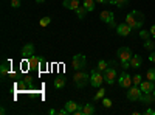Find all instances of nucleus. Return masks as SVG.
<instances>
[{
	"instance_id": "nucleus-30",
	"label": "nucleus",
	"mask_w": 155,
	"mask_h": 115,
	"mask_svg": "<svg viewBox=\"0 0 155 115\" xmlns=\"http://www.w3.org/2000/svg\"><path fill=\"white\" fill-rule=\"evenodd\" d=\"M50 22H51V17H48V16H47V17H42L39 23H41V27H48Z\"/></svg>"
},
{
	"instance_id": "nucleus-6",
	"label": "nucleus",
	"mask_w": 155,
	"mask_h": 115,
	"mask_svg": "<svg viewBox=\"0 0 155 115\" xmlns=\"http://www.w3.org/2000/svg\"><path fill=\"white\" fill-rule=\"evenodd\" d=\"M116 79H118V70H116L115 67H107L104 70V83L112 86Z\"/></svg>"
},
{
	"instance_id": "nucleus-18",
	"label": "nucleus",
	"mask_w": 155,
	"mask_h": 115,
	"mask_svg": "<svg viewBox=\"0 0 155 115\" xmlns=\"http://www.w3.org/2000/svg\"><path fill=\"white\" fill-rule=\"evenodd\" d=\"M82 112H84V115H95V113H96V109H95L93 104L85 103L84 107H82Z\"/></svg>"
},
{
	"instance_id": "nucleus-41",
	"label": "nucleus",
	"mask_w": 155,
	"mask_h": 115,
	"mask_svg": "<svg viewBox=\"0 0 155 115\" xmlns=\"http://www.w3.org/2000/svg\"><path fill=\"white\" fill-rule=\"evenodd\" d=\"M152 93H153V96H155V89H153V92H152Z\"/></svg>"
},
{
	"instance_id": "nucleus-10",
	"label": "nucleus",
	"mask_w": 155,
	"mask_h": 115,
	"mask_svg": "<svg viewBox=\"0 0 155 115\" xmlns=\"http://www.w3.org/2000/svg\"><path fill=\"white\" fill-rule=\"evenodd\" d=\"M130 31H132V27H129L126 22H123V23H120V25H116V34L121 36V37L129 36V34H130Z\"/></svg>"
},
{
	"instance_id": "nucleus-32",
	"label": "nucleus",
	"mask_w": 155,
	"mask_h": 115,
	"mask_svg": "<svg viewBox=\"0 0 155 115\" xmlns=\"http://www.w3.org/2000/svg\"><path fill=\"white\" fill-rule=\"evenodd\" d=\"M102 104H104V107H112V100L104 98V100H102Z\"/></svg>"
},
{
	"instance_id": "nucleus-4",
	"label": "nucleus",
	"mask_w": 155,
	"mask_h": 115,
	"mask_svg": "<svg viewBox=\"0 0 155 115\" xmlns=\"http://www.w3.org/2000/svg\"><path fill=\"white\" fill-rule=\"evenodd\" d=\"M85 64H87V59H85V55H82V53L74 55L73 59H71V67L74 70H84Z\"/></svg>"
},
{
	"instance_id": "nucleus-8",
	"label": "nucleus",
	"mask_w": 155,
	"mask_h": 115,
	"mask_svg": "<svg viewBox=\"0 0 155 115\" xmlns=\"http://www.w3.org/2000/svg\"><path fill=\"white\" fill-rule=\"evenodd\" d=\"M127 100L129 101H140L141 100V96H143V92H141V89H140V86H130L129 87V92H127Z\"/></svg>"
},
{
	"instance_id": "nucleus-24",
	"label": "nucleus",
	"mask_w": 155,
	"mask_h": 115,
	"mask_svg": "<svg viewBox=\"0 0 155 115\" xmlns=\"http://www.w3.org/2000/svg\"><path fill=\"white\" fill-rule=\"evenodd\" d=\"M8 72H9V62L8 61H3L2 62V67H0V73H2V76H5Z\"/></svg>"
},
{
	"instance_id": "nucleus-34",
	"label": "nucleus",
	"mask_w": 155,
	"mask_h": 115,
	"mask_svg": "<svg viewBox=\"0 0 155 115\" xmlns=\"http://www.w3.org/2000/svg\"><path fill=\"white\" fill-rule=\"evenodd\" d=\"M143 113H144V115H155V110H153V109H146Z\"/></svg>"
},
{
	"instance_id": "nucleus-22",
	"label": "nucleus",
	"mask_w": 155,
	"mask_h": 115,
	"mask_svg": "<svg viewBox=\"0 0 155 115\" xmlns=\"http://www.w3.org/2000/svg\"><path fill=\"white\" fill-rule=\"evenodd\" d=\"M143 47H144L146 50H149V52H153V50H155V42L150 41V39H146L144 44H143Z\"/></svg>"
},
{
	"instance_id": "nucleus-31",
	"label": "nucleus",
	"mask_w": 155,
	"mask_h": 115,
	"mask_svg": "<svg viewBox=\"0 0 155 115\" xmlns=\"http://www.w3.org/2000/svg\"><path fill=\"white\" fill-rule=\"evenodd\" d=\"M9 2H11V6L12 8H19L20 3H22V0H9Z\"/></svg>"
},
{
	"instance_id": "nucleus-14",
	"label": "nucleus",
	"mask_w": 155,
	"mask_h": 115,
	"mask_svg": "<svg viewBox=\"0 0 155 115\" xmlns=\"http://www.w3.org/2000/svg\"><path fill=\"white\" fill-rule=\"evenodd\" d=\"M44 62H45L44 58H37V56H34V55H33L31 58H28V66L33 67V69H34V67H41Z\"/></svg>"
},
{
	"instance_id": "nucleus-33",
	"label": "nucleus",
	"mask_w": 155,
	"mask_h": 115,
	"mask_svg": "<svg viewBox=\"0 0 155 115\" xmlns=\"http://www.w3.org/2000/svg\"><path fill=\"white\" fill-rule=\"evenodd\" d=\"M121 67H123L124 70H127V69H130V62H121Z\"/></svg>"
},
{
	"instance_id": "nucleus-17",
	"label": "nucleus",
	"mask_w": 155,
	"mask_h": 115,
	"mask_svg": "<svg viewBox=\"0 0 155 115\" xmlns=\"http://www.w3.org/2000/svg\"><path fill=\"white\" fill-rule=\"evenodd\" d=\"M140 101L143 104H152L155 101V96H153V93H143V96H141Z\"/></svg>"
},
{
	"instance_id": "nucleus-11",
	"label": "nucleus",
	"mask_w": 155,
	"mask_h": 115,
	"mask_svg": "<svg viewBox=\"0 0 155 115\" xmlns=\"http://www.w3.org/2000/svg\"><path fill=\"white\" fill-rule=\"evenodd\" d=\"M140 89H141V92L143 93H152L153 92V89H155V81H143L140 84Z\"/></svg>"
},
{
	"instance_id": "nucleus-20",
	"label": "nucleus",
	"mask_w": 155,
	"mask_h": 115,
	"mask_svg": "<svg viewBox=\"0 0 155 115\" xmlns=\"http://www.w3.org/2000/svg\"><path fill=\"white\" fill-rule=\"evenodd\" d=\"M88 12L90 11H93L95 9V6H96V0H84V5H82Z\"/></svg>"
},
{
	"instance_id": "nucleus-37",
	"label": "nucleus",
	"mask_w": 155,
	"mask_h": 115,
	"mask_svg": "<svg viewBox=\"0 0 155 115\" xmlns=\"http://www.w3.org/2000/svg\"><path fill=\"white\" fill-rule=\"evenodd\" d=\"M54 113H59V110H54V109L50 110V115H54Z\"/></svg>"
},
{
	"instance_id": "nucleus-3",
	"label": "nucleus",
	"mask_w": 155,
	"mask_h": 115,
	"mask_svg": "<svg viewBox=\"0 0 155 115\" xmlns=\"http://www.w3.org/2000/svg\"><path fill=\"white\" fill-rule=\"evenodd\" d=\"M102 83H104V75L101 73V70H98V69H93L92 72H90V84H92L95 89L98 87H101L102 86Z\"/></svg>"
},
{
	"instance_id": "nucleus-1",
	"label": "nucleus",
	"mask_w": 155,
	"mask_h": 115,
	"mask_svg": "<svg viewBox=\"0 0 155 115\" xmlns=\"http://www.w3.org/2000/svg\"><path fill=\"white\" fill-rule=\"evenodd\" d=\"M129 27H132V30H140L141 27H143V23H144V14L141 11H130L129 14L126 16V20H124Z\"/></svg>"
},
{
	"instance_id": "nucleus-28",
	"label": "nucleus",
	"mask_w": 155,
	"mask_h": 115,
	"mask_svg": "<svg viewBox=\"0 0 155 115\" xmlns=\"http://www.w3.org/2000/svg\"><path fill=\"white\" fill-rule=\"evenodd\" d=\"M146 78H147L149 81H155V69H149V70H147Z\"/></svg>"
},
{
	"instance_id": "nucleus-25",
	"label": "nucleus",
	"mask_w": 155,
	"mask_h": 115,
	"mask_svg": "<svg viewBox=\"0 0 155 115\" xmlns=\"http://www.w3.org/2000/svg\"><path fill=\"white\" fill-rule=\"evenodd\" d=\"M104 95H106V89L99 87V90L96 92V95L93 96V100H95V101H99V100H102V98H104Z\"/></svg>"
},
{
	"instance_id": "nucleus-38",
	"label": "nucleus",
	"mask_w": 155,
	"mask_h": 115,
	"mask_svg": "<svg viewBox=\"0 0 155 115\" xmlns=\"http://www.w3.org/2000/svg\"><path fill=\"white\" fill-rule=\"evenodd\" d=\"M96 3H107V0H96Z\"/></svg>"
},
{
	"instance_id": "nucleus-13",
	"label": "nucleus",
	"mask_w": 155,
	"mask_h": 115,
	"mask_svg": "<svg viewBox=\"0 0 155 115\" xmlns=\"http://www.w3.org/2000/svg\"><path fill=\"white\" fill-rule=\"evenodd\" d=\"M64 8H67V9H71V11H76L78 8H79V0H64L62 2Z\"/></svg>"
},
{
	"instance_id": "nucleus-29",
	"label": "nucleus",
	"mask_w": 155,
	"mask_h": 115,
	"mask_svg": "<svg viewBox=\"0 0 155 115\" xmlns=\"http://www.w3.org/2000/svg\"><path fill=\"white\" fill-rule=\"evenodd\" d=\"M132 81H134V86H140L141 83H143V76H141V75H135L132 78Z\"/></svg>"
},
{
	"instance_id": "nucleus-16",
	"label": "nucleus",
	"mask_w": 155,
	"mask_h": 115,
	"mask_svg": "<svg viewBox=\"0 0 155 115\" xmlns=\"http://www.w3.org/2000/svg\"><path fill=\"white\" fill-rule=\"evenodd\" d=\"M79 107V104L78 103H74V101H67L65 103V106H64V109H65L67 112H68V115H71V113H74V110Z\"/></svg>"
},
{
	"instance_id": "nucleus-26",
	"label": "nucleus",
	"mask_w": 155,
	"mask_h": 115,
	"mask_svg": "<svg viewBox=\"0 0 155 115\" xmlns=\"http://www.w3.org/2000/svg\"><path fill=\"white\" fill-rule=\"evenodd\" d=\"M109 67V62L106 61V59H101L99 62H98V70H101V72H104L106 69Z\"/></svg>"
},
{
	"instance_id": "nucleus-40",
	"label": "nucleus",
	"mask_w": 155,
	"mask_h": 115,
	"mask_svg": "<svg viewBox=\"0 0 155 115\" xmlns=\"http://www.w3.org/2000/svg\"><path fill=\"white\" fill-rule=\"evenodd\" d=\"M37 3H44V2H47V0H36Z\"/></svg>"
},
{
	"instance_id": "nucleus-5",
	"label": "nucleus",
	"mask_w": 155,
	"mask_h": 115,
	"mask_svg": "<svg viewBox=\"0 0 155 115\" xmlns=\"http://www.w3.org/2000/svg\"><path fill=\"white\" fill-rule=\"evenodd\" d=\"M99 19H101L102 22H104V23H107L110 28H116V23H115V14H113L112 11H109V9L101 11Z\"/></svg>"
},
{
	"instance_id": "nucleus-19",
	"label": "nucleus",
	"mask_w": 155,
	"mask_h": 115,
	"mask_svg": "<svg viewBox=\"0 0 155 115\" xmlns=\"http://www.w3.org/2000/svg\"><path fill=\"white\" fill-rule=\"evenodd\" d=\"M107 3H112V5H115L116 8H126L127 5H129V0H107Z\"/></svg>"
},
{
	"instance_id": "nucleus-36",
	"label": "nucleus",
	"mask_w": 155,
	"mask_h": 115,
	"mask_svg": "<svg viewBox=\"0 0 155 115\" xmlns=\"http://www.w3.org/2000/svg\"><path fill=\"white\" fill-rule=\"evenodd\" d=\"M150 34H152V37H155V25H152V27H150Z\"/></svg>"
},
{
	"instance_id": "nucleus-39",
	"label": "nucleus",
	"mask_w": 155,
	"mask_h": 115,
	"mask_svg": "<svg viewBox=\"0 0 155 115\" xmlns=\"http://www.w3.org/2000/svg\"><path fill=\"white\" fill-rule=\"evenodd\" d=\"M0 113H2V115H5V113H6V110H5V107H2V109H0Z\"/></svg>"
},
{
	"instance_id": "nucleus-21",
	"label": "nucleus",
	"mask_w": 155,
	"mask_h": 115,
	"mask_svg": "<svg viewBox=\"0 0 155 115\" xmlns=\"http://www.w3.org/2000/svg\"><path fill=\"white\" fill-rule=\"evenodd\" d=\"M64 86H65V78H64V76H58V78L54 79V87L56 89H62Z\"/></svg>"
},
{
	"instance_id": "nucleus-15",
	"label": "nucleus",
	"mask_w": 155,
	"mask_h": 115,
	"mask_svg": "<svg viewBox=\"0 0 155 115\" xmlns=\"http://www.w3.org/2000/svg\"><path fill=\"white\" fill-rule=\"evenodd\" d=\"M141 64H143V58H141L140 55H134L132 59H130V67L134 69H140Z\"/></svg>"
},
{
	"instance_id": "nucleus-23",
	"label": "nucleus",
	"mask_w": 155,
	"mask_h": 115,
	"mask_svg": "<svg viewBox=\"0 0 155 115\" xmlns=\"http://www.w3.org/2000/svg\"><path fill=\"white\" fill-rule=\"evenodd\" d=\"M87 12H88V11H87L84 6H79V8L76 9V16H78V19H84Z\"/></svg>"
},
{
	"instance_id": "nucleus-35",
	"label": "nucleus",
	"mask_w": 155,
	"mask_h": 115,
	"mask_svg": "<svg viewBox=\"0 0 155 115\" xmlns=\"http://www.w3.org/2000/svg\"><path fill=\"white\" fill-rule=\"evenodd\" d=\"M149 61H150V62H155V52H150V55H149Z\"/></svg>"
},
{
	"instance_id": "nucleus-2",
	"label": "nucleus",
	"mask_w": 155,
	"mask_h": 115,
	"mask_svg": "<svg viewBox=\"0 0 155 115\" xmlns=\"http://www.w3.org/2000/svg\"><path fill=\"white\" fill-rule=\"evenodd\" d=\"M73 83H74L76 87L82 89L90 83V75L85 70H76V73L73 75Z\"/></svg>"
},
{
	"instance_id": "nucleus-9",
	"label": "nucleus",
	"mask_w": 155,
	"mask_h": 115,
	"mask_svg": "<svg viewBox=\"0 0 155 115\" xmlns=\"http://www.w3.org/2000/svg\"><path fill=\"white\" fill-rule=\"evenodd\" d=\"M116 55H118V58L121 59V62H130V59L134 56L129 47H120L118 52H116Z\"/></svg>"
},
{
	"instance_id": "nucleus-12",
	"label": "nucleus",
	"mask_w": 155,
	"mask_h": 115,
	"mask_svg": "<svg viewBox=\"0 0 155 115\" xmlns=\"http://www.w3.org/2000/svg\"><path fill=\"white\" fill-rule=\"evenodd\" d=\"M34 55V44L28 42V44H25L22 47V56L23 58H31Z\"/></svg>"
},
{
	"instance_id": "nucleus-7",
	"label": "nucleus",
	"mask_w": 155,
	"mask_h": 115,
	"mask_svg": "<svg viewBox=\"0 0 155 115\" xmlns=\"http://www.w3.org/2000/svg\"><path fill=\"white\" fill-rule=\"evenodd\" d=\"M116 83H118V86L121 87V89H129L132 84H134V81H132V76L129 75L127 72H123L120 76H118V79H116Z\"/></svg>"
},
{
	"instance_id": "nucleus-27",
	"label": "nucleus",
	"mask_w": 155,
	"mask_h": 115,
	"mask_svg": "<svg viewBox=\"0 0 155 115\" xmlns=\"http://www.w3.org/2000/svg\"><path fill=\"white\" fill-rule=\"evenodd\" d=\"M150 31H146V30H140V37H141V39H150Z\"/></svg>"
}]
</instances>
